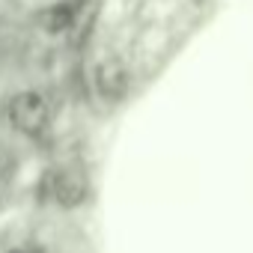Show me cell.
I'll use <instances>...</instances> for the list:
<instances>
[{"label": "cell", "mask_w": 253, "mask_h": 253, "mask_svg": "<svg viewBox=\"0 0 253 253\" xmlns=\"http://www.w3.org/2000/svg\"><path fill=\"white\" fill-rule=\"evenodd\" d=\"M9 122L15 125V128L21 134H42L45 131V125H48V104L39 92H21L12 98L9 104Z\"/></svg>", "instance_id": "1"}, {"label": "cell", "mask_w": 253, "mask_h": 253, "mask_svg": "<svg viewBox=\"0 0 253 253\" xmlns=\"http://www.w3.org/2000/svg\"><path fill=\"white\" fill-rule=\"evenodd\" d=\"M51 191H54V200L60 206H78L86 197V182L75 170H60L51 182Z\"/></svg>", "instance_id": "3"}, {"label": "cell", "mask_w": 253, "mask_h": 253, "mask_svg": "<svg viewBox=\"0 0 253 253\" xmlns=\"http://www.w3.org/2000/svg\"><path fill=\"white\" fill-rule=\"evenodd\" d=\"M9 253H33V250H27V247H18V250H9Z\"/></svg>", "instance_id": "5"}, {"label": "cell", "mask_w": 253, "mask_h": 253, "mask_svg": "<svg viewBox=\"0 0 253 253\" xmlns=\"http://www.w3.org/2000/svg\"><path fill=\"white\" fill-rule=\"evenodd\" d=\"M95 89L104 101H119L128 92V69L116 57H107L95 66Z\"/></svg>", "instance_id": "2"}, {"label": "cell", "mask_w": 253, "mask_h": 253, "mask_svg": "<svg viewBox=\"0 0 253 253\" xmlns=\"http://www.w3.org/2000/svg\"><path fill=\"white\" fill-rule=\"evenodd\" d=\"M78 9H81V0H63V3L51 6V9L42 15L45 30H48V33H63V30H69V27L75 24V18H78Z\"/></svg>", "instance_id": "4"}]
</instances>
